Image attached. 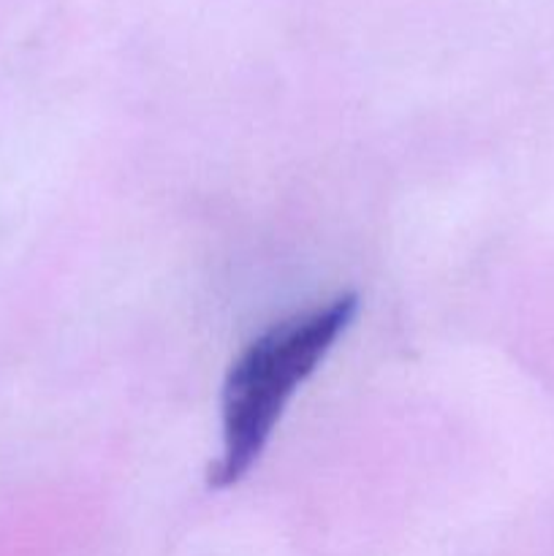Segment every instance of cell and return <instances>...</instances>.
Listing matches in <instances>:
<instances>
[{
	"mask_svg": "<svg viewBox=\"0 0 554 556\" xmlns=\"http://www.w3.org/2000/svg\"><path fill=\"white\" fill-rule=\"evenodd\" d=\"M356 309V293H340L272 324L239 353L223 386V456L210 472L212 489L234 486L259 462L293 391L318 369Z\"/></svg>",
	"mask_w": 554,
	"mask_h": 556,
	"instance_id": "1",
	"label": "cell"
}]
</instances>
